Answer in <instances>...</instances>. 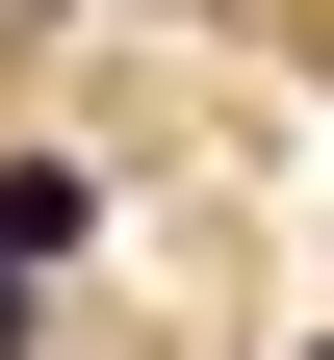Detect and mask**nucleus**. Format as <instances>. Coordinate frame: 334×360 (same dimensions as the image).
Segmentation results:
<instances>
[{"label": "nucleus", "instance_id": "nucleus-2", "mask_svg": "<svg viewBox=\"0 0 334 360\" xmlns=\"http://www.w3.org/2000/svg\"><path fill=\"white\" fill-rule=\"evenodd\" d=\"M0 360H26V257H0Z\"/></svg>", "mask_w": 334, "mask_h": 360}, {"label": "nucleus", "instance_id": "nucleus-3", "mask_svg": "<svg viewBox=\"0 0 334 360\" xmlns=\"http://www.w3.org/2000/svg\"><path fill=\"white\" fill-rule=\"evenodd\" d=\"M309 360H334V335H309Z\"/></svg>", "mask_w": 334, "mask_h": 360}, {"label": "nucleus", "instance_id": "nucleus-1", "mask_svg": "<svg viewBox=\"0 0 334 360\" xmlns=\"http://www.w3.org/2000/svg\"><path fill=\"white\" fill-rule=\"evenodd\" d=\"M77 232H103V206H77V155H0V257H26V283H52Z\"/></svg>", "mask_w": 334, "mask_h": 360}]
</instances>
